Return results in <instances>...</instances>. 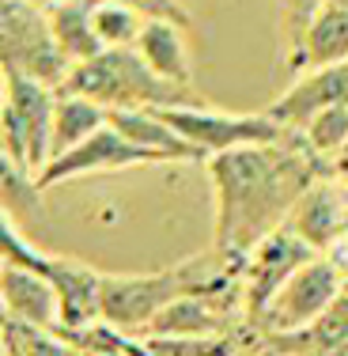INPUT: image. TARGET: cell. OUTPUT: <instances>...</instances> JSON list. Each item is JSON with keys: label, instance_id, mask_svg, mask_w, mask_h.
Segmentation results:
<instances>
[{"label": "cell", "instance_id": "obj_1", "mask_svg": "<svg viewBox=\"0 0 348 356\" xmlns=\"http://www.w3.org/2000/svg\"><path fill=\"white\" fill-rule=\"evenodd\" d=\"M216 220L212 250L231 269H242L246 254L288 224L299 197L322 178V163L288 137L265 148H239L205 159Z\"/></svg>", "mask_w": 348, "mask_h": 356}, {"label": "cell", "instance_id": "obj_2", "mask_svg": "<svg viewBox=\"0 0 348 356\" xmlns=\"http://www.w3.org/2000/svg\"><path fill=\"white\" fill-rule=\"evenodd\" d=\"M231 269L216 250L193 254L159 273H125L103 281V322L114 330H148L159 311H167L174 300L185 296H212L231 284Z\"/></svg>", "mask_w": 348, "mask_h": 356}, {"label": "cell", "instance_id": "obj_3", "mask_svg": "<svg viewBox=\"0 0 348 356\" xmlns=\"http://www.w3.org/2000/svg\"><path fill=\"white\" fill-rule=\"evenodd\" d=\"M61 91L103 106L106 114H122V110L205 106V99L193 88H174V83L159 80L133 49H103L91 61L76 65Z\"/></svg>", "mask_w": 348, "mask_h": 356}, {"label": "cell", "instance_id": "obj_4", "mask_svg": "<svg viewBox=\"0 0 348 356\" xmlns=\"http://www.w3.org/2000/svg\"><path fill=\"white\" fill-rule=\"evenodd\" d=\"M0 72L23 76L31 83H42L49 91H61L72 65L53 46L46 12L38 4L0 0Z\"/></svg>", "mask_w": 348, "mask_h": 356}, {"label": "cell", "instance_id": "obj_5", "mask_svg": "<svg viewBox=\"0 0 348 356\" xmlns=\"http://www.w3.org/2000/svg\"><path fill=\"white\" fill-rule=\"evenodd\" d=\"M197 159H212L224 152L239 148H265V144H280L292 133H284L273 118L265 114H227L216 106H178V110H156Z\"/></svg>", "mask_w": 348, "mask_h": 356}, {"label": "cell", "instance_id": "obj_6", "mask_svg": "<svg viewBox=\"0 0 348 356\" xmlns=\"http://www.w3.org/2000/svg\"><path fill=\"white\" fill-rule=\"evenodd\" d=\"M57 91L31 83L23 76H4L0 99V152L38 175L49 163V122H53Z\"/></svg>", "mask_w": 348, "mask_h": 356}, {"label": "cell", "instance_id": "obj_7", "mask_svg": "<svg viewBox=\"0 0 348 356\" xmlns=\"http://www.w3.org/2000/svg\"><path fill=\"white\" fill-rule=\"evenodd\" d=\"M345 277L329 266L326 258H310L299 273H292L280 292L261 307V315L254 318V326L269 337V341H280V337H295L303 330H310L314 322L326 315V307L333 303V296L341 292Z\"/></svg>", "mask_w": 348, "mask_h": 356}, {"label": "cell", "instance_id": "obj_8", "mask_svg": "<svg viewBox=\"0 0 348 356\" xmlns=\"http://www.w3.org/2000/svg\"><path fill=\"white\" fill-rule=\"evenodd\" d=\"M148 163H163V159L137 148V144H129L114 125H103V129H95L83 144H76L72 152L49 159V163L38 171V186L42 190H53V186L72 182V178H83V175H106V171L148 167Z\"/></svg>", "mask_w": 348, "mask_h": 356}, {"label": "cell", "instance_id": "obj_9", "mask_svg": "<svg viewBox=\"0 0 348 356\" xmlns=\"http://www.w3.org/2000/svg\"><path fill=\"white\" fill-rule=\"evenodd\" d=\"M310 258H318V254H310L292 232H284V227L246 254V261L239 269V277H242L239 292H242V311L250 315V322L258 318L261 307L280 292V284L292 273H299Z\"/></svg>", "mask_w": 348, "mask_h": 356}, {"label": "cell", "instance_id": "obj_10", "mask_svg": "<svg viewBox=\"0 0 348 356\" xmlns=\"http://www.w3.org/2000/svg\"><path fill=\"white\" fill-rule=\"evenodd\" d=\"M46 281L57 300V326L65 334L103 322V281L106 273L91 269L88 261H76L69 254H46Z\"/></svg>", "mask_w": 348, "mask_h": 356}, {"label": "cell", "instance_id": "obj_11", "mask_svg": "<svg viewBox=\"0 0 348 356\" xmlns=\"http://www.w3.org/2000/svg\"><path fill=\"white\" fill-rule=\"evenodd\" d=\"M333 106H348V65H333V69H314V72L295 76L284 95L276 103H269L265 118H273L284 133L299 137L314 118L333 110Z\"/></svg>", "mask_w": 348, "mask_h": 356}, {"label": "cell", "instance_id": "obj_12", "mask_svg": "<svg viewBox=\"0 0 348 356\" xmlns=\"http://www.w3.org/2000/svg\"><path fill=\"white\" fill-rule=\"evenodd\" d=\"M284 232H292L310 254L326 258L348 235V190L322 175L292 209Z\"/></svg>", "mask_w": 348, "mask_h": 356}, {"label": "cell", "instance_id": "obj_13", "mask_svg": "<svg viewBox=\"0 0 348 356\" xmlns=\"http://www.w3.org/2000/svg\"><path fill=\"white\" fill-rule=\"evenodd\" d=\"M284 61H288V72L292 76L348 65V0L314 4L307 27H303V35H299V46H295Z\"/></svg>", "mask_w": 348, "mask_h": 356}, {"label": "cell", "instance_id": "obj_14", "mask_svg": "<svg viewBox=\"0 0 348 356\" xmlns=\"http://www.w3.org/2000/svg\"><path fill=\"white\" fill-rule=\"evenodd\" d=\"M239 292V284H227L212 296H185L174 300L167 311L151 318L148 334L159 341H212L224 330V300ZM242 296V292H239Z\"/></svg>", "mask_w": 348, "mask_h": 356}, {"label": "cell", "instance_id": "obj_15", "mask_svg": "<svg viewBox=\"0 0 348 356\" xmlns=\"http://www.w3.org/2000/svg\"><path fill=\"white\" fill-rule=\"evenodd\" d=\"M0 296L8 307V322L23 330H53L57 300L46 273L23 266H0Z\"/></svg>", "mask_w": 348, "mask_h": 356}, {"label": "cell", "instance_id": "obj_16", "mask_svg": "<svg viewBox=\"0 0 348 356\" xmlns=\"http://www.w3.org/2000/svg\"><path fill=\"white\" fill-rule=\"evenodd\" d=\"M133 54L148 65L159 80L174 88H193V57H190V27L167 19H144Z\"/></svg>", "mask_w": 348, "mask_h": 356}, {"label": "cell", "instance_id": "obj_17", "mask_svg": "<svg viewBox=\"0 0 348 356\" xmlns=\"http://www.w3.org/2000/svg\"><path fill=\"white\" fill-rule=\"evenodd\" d=\"M49 23V35H53V46L61 49V57L72 65L91 61L95 54H103L95 38V27H91V4L88 0H57V4H42Z\"/></svg>", "mask_w": 348, "mask_h": 356}, {"label": "cell", "instance_id": "obj_18", "mask_svg": "<svg viewBox=\"0 0 348 356\" xmlns=\"http://www.w3.org/2000/svg\"><path fill=\"white\" fill-rule=\"evenodd\" d=\"M106 125H114L129 144L159 156L163 163H182V159H197L182 140L167 129V122L156 110H122V114H106Z\"/></svg>", "mask_w": 348, "mask_h": 356}, {"label": "cell", "instance_id": "obj_19", "mask_svg": "<svg viewBox=\"0 0 348 356\" xmlns=\"http://www.w3.org/2000/svg\"><path fill=\"white\" fill-rule=\"evenodd\" d=\"M0 213L15 227H38L46 220V201H42L38 175L19 167L0 152Z\"/></svg>", "mask_w": 348, "mask_h": 356}, {"label": "cell", "instance_id": "obj_20", "mask_svg": "<svg viewBox=\"0 0 348 356\" xmlns=\"http://www.w3.org/2000/svg\"><path fill=\"white\" fill-rule=\"evenodd\" d=\"M106 125V110L88 103L80 95H65L57 91V103H53V122H49V159L72 152L76 144H83L95 129Z\"/></svg>", "mask_w": 348, "mask_h": 356}, {"label": "cell", "instance_id": "obj_21", "mask_svg": "<svg viewBox=\"0 0 348 356\" xmlns=\"http://www.w3.org/2000/svg\"><path fill=\"white\" fill-rule=\"evenodd\" d=\"M91 27L103 49H133L140 38L144 15L137 12V4H122V0H103L91 4Z\"/></svg>", "mask_w": 348, "mask_h": 356}, {"label": "cell", "instance_id": "obj_22", "mask_svg": "<svg viewBox=\"0 0 348 356\" xmlns=\"http://www.w3.org/2000/svg\"><path fill=\"white\" fill-rule=\"evenodd\" d=\"M299 140L318 163L341 156L348 148V106H333V110H326V114H318L307 129L299 133Z\"/></svg>", "mask_w": 348, "mask_h": 356}, {"label": "cell", "instance_id": "obj_23", "mask_svg": "<svg viewBox=\"0 0 348 356\" xmlns=\"http://www.w3.org/2000/svg\"><path fill=\"white\" fill-rule=\"evenodd\" d=\"M0 266H23L46 273V254H38L27 239L19 235V227L0 213Z\"/></svg>", "mask_w": 348, "mask_h": 356}, {"label": "cell", "instance_id": "obj_24", "mask_svg": "<svg viewBox=\"0 0 348 356\" xmlns=\"http://www.w3.org/2000/svg\"><path fill=\"white\" fill-rule=\"evenodd\" d=\"M8 326H12V322H8V307H4V296H0V334H4Z\"/></svg>", "mask_w": 348, "mask_h": 356}, {"label": "cell", "instance_id": "obj_25", "mask_svg": "<svg viewBox=\"0 0 348 356\" xmlns=\"http://www.w3.org/2000/svg\"><path fill=\"white\" fill-rule=\"evenodd\" d=\"M0 356H8V341H4V334H0Z\"/></svg>", "mask_w": 348, "mask_h": 356}, {"label": "cell", "instance_id": "obj_26", "mask_svg": "<svg viewBox=\"0 0 348 356\" xmlns=\"http://www.w3.org/2000/svg\"><path fill=\"white\" fill-rule=\"evenodd\" d=\"M242 356H261V353H242Z\"/></svg>", "mask_w": 348, "mask_h": 356}]
</instances>
